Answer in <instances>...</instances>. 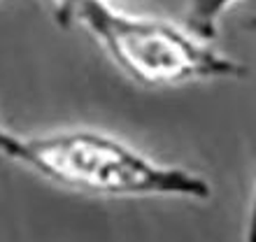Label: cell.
<instances>
[{
  "instance_id": "6da1fadb",
  "label": "cell",
  "mask_w": 256,
  "mask_h": 242,
  "mask_svg": "<svg viewBox=\"0 0 256 242\" xmlns=\"http://www.w3.org/2000/svg\"><path fill=\"white\" fill-rule=\"evenodd\" d=\"M0 154L56 186L98 198H184L208 200L202 175L142 154L119 138L98 130H54L19 135L7 128Z\"/></svg>"
},
{
  "instance_id": "7a4b0ae2",
  "label": "cell",
  "mask_w": 256,
  "mask_h": 242,
  "mask_svg": "<svg viewBox=\"0 0 256 242\" xmlns=\"http://www.w3.org/2000/svg\"><path fill=\"white\" fill-rule=\"evenodd\" d=\"M58 24L63 28L80 26L128 80L147 88L240 80L247 74L240 60L210 47V40L198 38L189 28L124 12L110 0H77Z\"/></svg>"
},
{
  "instance_id": "3957f363",
  "label": "cell",
  "mask_w": 256,
  "mask_h": 242,
  "mask_svg": "<svg viewBox=\"0 0 256 242\" xmlns=\"http://www.w3.org/2000/svg\"><path fill=\"white\" fill-rule=\"evenodd\" d=\"M240 0H186V28L202 40H214L219 19Z\"/></svg>"
},
{
  "instance_id": "277c9868",
  "label": "cell",
  "mask_w": 256,
  "mask_h": 242,
  "mask_svg": "<svg viewBox=\"0 0 256 242\" xmlns=\"http://www.w3.org/2000/svg\"><path fill=\"white\" fill-rule=\"evenodd\" d=\"M244 238L247 242H256V186L252 191L250 200V212H247V228H244Z\"/></svg>"
},
{
  "instance_id": "5b68a950",
  "label": "cell",
  "mask_w": 256,
  "mask_h": 242,
  "mask_svg": "<svg viewBox=\"0 0 256 242\" xmlns=\"http://www.w3.org/2000/svg\"><path fill=\"white\" fill-rule=\"evenodd\" d=\"M72 2H77V0H52V10H54V19L58 21L63 16V14H66V10L70 5H72ZM110 2H116V0H110Z\"/></svg>"
},
{
  "instance_id": "8992f818",
  "label": "cell",
  "mask_w": 256,
  "mask_h": 242,
  "mask_svg": "<svg viewBox=\"0 0 256 242\" xmlns=\"http://www.w3.org/2000/svg\"><path fill=\"white\" fill-rule=\"evenodd\" d=\"M5 133H7V128L2 126V124H0V140H2V138H5Z\"/></svg>"
},
{
  "instance_id": "52a82bcc",
  "label": "cell",
  "mask_w": 256,
  "mask_h": 242,
  "mask_svg": "<svg viewBox=\"0 0 256 242\" xmlns=\"http://www.w3.org/2000/svg\"><path fill=\"white\" fill-rule=\"evenodd\" d=\"M250 26H252V28H254V30H256V19H254V21H252V24H250Z\"/></svg>"
}]
</instances>
